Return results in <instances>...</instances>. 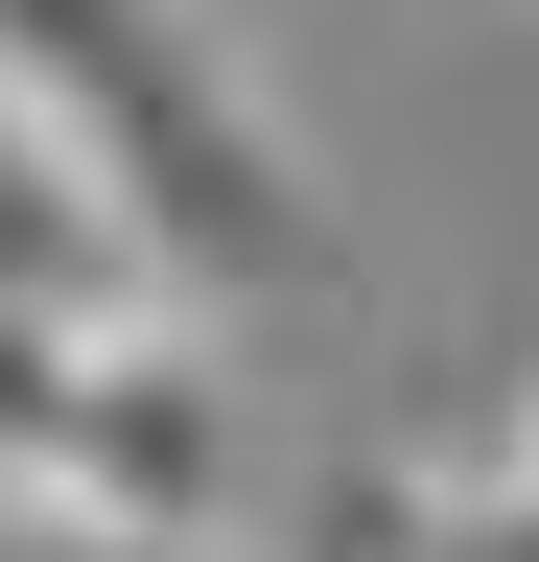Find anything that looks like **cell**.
<instances>
[{"instance_id": "6da1fadb", "label": "cell", "mask_w": 539, "mask_h": 562, "mask_svg": "<svg viewBox=\"0 0 539 562\" xmlns=\"http://www.w3.org/2000/svg\"><path fill=\"white\" fill-rule=\"evenodd\" d=\"M0 117L142 235L165 305H235V281L328 258V188L282 165V117L235 94L212 0H0Z\"/></svg>"}, {"instance_id": "7a4b0ae2", "label": "cell", "mask_w": 539, "mask_h": 562, "mask_svg": "<svg viewBox=\"0 0 539 562\" xmlns=\"http://www.w3.org/2000/svg\"><path fill=\"white\" fill-rule=\"evenodd\" d=\"M0 516L117 539V562H235L258 398H235L212 305H0Z\"/></svg>"}, {"instance_id": "3957f363", "label": "cell", "mask_w": 539, "mask_h": 562, "mask_svg": "<svg viewBox=\"0 0 539 562\" xmlns=\"http://www.w3.org/2000/svg\"><path fill=\"white\" fill-rule=\"evenodd\" d=\"M0 305H165V281H142V235H117V211L47 165L24 117H0Z\"/></svg>"}]
</instances>
